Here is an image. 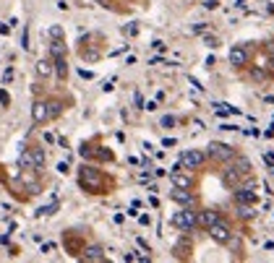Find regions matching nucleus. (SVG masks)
Masks as SVG:
<instances>
[{"instance_id": "f257e3e1", "label": "nucleus", "mask_w": 274, "mask_h": 263, "mask_svg": "<svg viewBox=\"0 0 274 263\" xmlns=\"http://www.w3.org/2000/svg\"><path fill=\"white\" fill-rule=\"evenodd\" d=\"M78 185L86 190V193H107L110 188V180L102 169L91 167V164H84L78 169Z\"/></svg>"}, {"instance_id": "f03ea898", "label": "nucleus", "mask_w": 274, "mask_h": 263, "mask_svg": "<svg viewBox=\"0 0 274 263\" xmlns=\"http://www.w3.org/2000/svg\"><path fill=\"white\" fill-rule=\"evenodd\" d=\"M44 151L42 149H24L21 157H18V164H21L24 169H32V172H42L44 167Z\"/></svg>"}, {"instance_id": "7ed1b4c3", "label": "nucleus", "mask_w": 274, "mask_h": 263, "mask_svg": "<svg viewBox=\"0 0 274 263\" xmlns=\"http://www.w3.org/2000/svg\"><path fill=\"white\" fill-rule=\"evenodd\" d=\"M172 227L175 230H180V232H191L194 227H198V222H196V211L191 206H186V208H180V211H175L172 214Z\"/></svg>"}, {"instance_id": "20e7f679", "label": "nucleus", "mask_w": 274, "mask_h": 263, "mask_svg": "<svg viewBox=\"0 0 274 263\" xmlns=\"http://www.w3.org/2000/svg\"><path fill=\"white\" fill-rule=\"evenodd\" d=\"M206 232H209V237H212L217 245H227V242L233 240V227L227 224V222L222 219V216H219V219H217L212 227H209Z\"/></svg>"}, {"instance_id": "39448f33", "label": "nucleus", "mask_w": 274, "mask_h": 263, "mask_svg": "<svg viewBox=\"0 0 274 263\" xmlns=\"http://www.w3.org/2000/svg\"><path fill=\"white\" fill-rule=\"evenodd\" d=\"M204 162H206V157H204V151H198V149H188V151L180 154L183 169H201V167H204Z\"/></svg>"}, {"instance_id": "423d86ee", "label": "nucleus", "mask_w": 274, "mask_h": 263, "mask_svg": "<svg viewBox=\"0 0 274 263\" xmlns=\"http://www.w3.org/2000/svg\"><path fill=\"white\" fill-rule=\"evenodd\" d=\"M50 120H52L50 117V102L47 99H37V102L32 104V123L34 125H44Z\"/></svg>"}, {"instance_id": "0eeeda50", "label": "nucleus", "mask_w": 274, "mask_h": 263, "mask_svg": "<svg viewBox=\"0 0 274 263\" xmlns=\"http://www.w3.org/2000/svg\"><path fill=\"white\" fill-rule=\"evenodd\" d=\"M209 157L217 159V162H230L235 159V149L233 146H227V143H209Z\"/></svg>"}, {"instance_id": "6e6552de", "label": "nucleus", "mask_w": 274, "mask_h": 263, "mask_svg": "<svg viewBox=\"0 0 274 263\" xmlns=\"http://www.w3.org/2000/svg\"><path fill=\"white\" fill-rule=\"evenodd\" d=\"M235 203L253 206L256 203V185L248 183V185H243V188H235Z\"/></svg>"}, {"instance_id": "1a4fd4ad", "label": "nucleus", "mask_w": 274, "mask_h": 263, "mask_svg": "<svg viewBox=\"0 0 274 263\" xmlns=\"http://www.w3.org/2000/svg\"><path fill=\"white\" fill-rule=\"evenodd\" d=\"M170 198H172L175 203H180V206H194V201H196L194 190H188V188H175V185H172V190H170Z\"/></svg>"}, {"instance_id": "9d476101", "label": "nucleus", "mask_w": 274, "mask_h": 263, "mask_svg": "<svg viewBox=\"0 0 274 263\" xmlns=\"http://www.w3.org/2000/svg\"><path fill=\"white\" fill-rule=\"evenodd\" d=\"M219 219V211L217 208H201V211L196 214V222H198V227H204V230H209L214 222Z\"/></svg>"}, {"instance_id": "9b49d317", "label": "nucleus", "mask_w": 274, "mask_h": 263, "mask_svg": "<svg viewBox=\"0 0 274 263\" xmlns=\"http://www.w3.org/2000/svg\"><path fill=\"white\" fill-rule=\"evenodd\" d=\"M230 63H233L235 68H245V66H248V50L240 47V44L233 47V50H230Z\"/></svg>"}, {"instance_id": "f8f14e48", "label": "nucleus", "mask_w": 274, "mask_h": 263, "mask_svg": "<svg viewBox=\"0 0 274 263\" xmlns=\"http://www.w3.org/2000/svg\"><path fill=\"white\" fill-rule=\"evenodd\" d=\"M52 73H58V81H66L68 78V60H66V55L52 58Z\"/></svg>"}, {"instance_id": "ddd939ff", "label": "nucleus", "mask_w": 274, "mask_h": 263, "mask_svg": "<svg viewBox=\"0 0 274 263\" xmlns=\"http://www.w3.org/2000/svg\"><path fill=\"white\" fill-rule=\"evenodd\" d=\"M170 180H172V185H175V188H194V177H191V175H183V169H175V172H172V175H170Z\"/></svg>"}, {"instance_id": "4468645a", "label": "nucleus", "mask_w": 274, "mask_h": 263, "mask_svg": "<svg viewBox=\"0 0 274 263\" xmlns=\"http://www.w3.org/2000/svg\"><path fill=\"white\" fill-rule=\"evenodd\" d=\"M84 261H105V253L99 245H86L84 248V256H81Z\"/></svg>"}, {"instance_id": "2eb2a0df", "label": "nucleus", "mask_w": 274, "mask_h": 263, "mask_svg": "<svg viewBox=\"0 0 274 263\" xmlns=\"http://www.w3.org/2000/svg\"><path fill=\"white\" fill-rule=\"evenodd\" d=\"M37 76H39V78L52 76V58H42V60H37Z\"/></svg>"}, {"instance_id": "dca6fc26", "label": "nucleus", "mask_w": 274, "mask_h": 263, "mask_svg": "<svg viewBox=\"0 0 274 263\" xmlns=\"http://www.w3.org/2000/svg\"><path fill=\"white\" fill-rule=\"evenodd\" d=\"M60 55H66V42H63V37L50 42V58H60Z\"/></svg>"}, {"instance_id": "f3484780", "label": "nucleus", "mask_w": 274, "mask_h": 263, "mask_svg": "<svg viewBox=\"0 0 274 263\" xmlns=\"http://www.w3.org/2000/svg\"><path fill=\"white\" fill-rule=\"evenodd\" d=\"M55 211H58V203H50V206H42L39 211H37V216H50Z\"/></svg>"}, {"instance_id": "a211bd4d", "label": "nucleus", "mask_w": 274, "mask_h": 263, "mask_svg": "<svg viewBox=\"0 0 274 263\" xmlns=\"http://www.w3.org/2000/svg\"><path fill=\"white\" fill-rule=\"evenodd\" d=\"M0 104H3V107H8V104H11V94H8L5 89H0Z\"/></svg>"}, {"instance_id": "6ab92c4d", "label": "nucleus", "mask_w": 274, "mask_h": 263, "mask_svg": "<svg viewBox=\"0 0 274 263\" xmlns=\"http://www.w3.org/2000/svg\"><path fill=\"white\" fill-rule=\"evenodd\" d=\"M204 44H206V47H212V50H217L219 47V39L217 37H204Z\"/></svg>"}, {"instance_id": "aec40b11", "label": "nucleus", "mask_w": 274, "mask_h": 263, "mask_svg": "<svg viewBox=\"0 0 274 263\" xmlns=\"http://www.w3.org/2000/svg\"><path fill=\"white\" fill-rule=\"evenodd\" d=\"M217 3H219V0H201V5H204V8H217Z\"/></svg>"}, {"instance_id": "412c9836", "label": "nucleus", "mask_w": 274, "mask_h": 263, "mask_svg": "<svg viewBox=\"0 0 274 263\" xmlns=\"http://www.w3.org/2000/svg\"><path fill=\"white\" fill-rule=\"evenodd\" d=\"M162 125H164V128H170V125H175V117H170V115H167V117H164V120H162Z\"/></svg>"}, {"instance_id": "4be33fe9", "label": "nucleus", "mask_w": 274, "mask_h": 263, "mask_svg": "<svg viewBox=\"0 0 274 263\" xmlns=\"http://www.w3.org/2000/svg\"><path fill=\"white\" fill-rule=\"evenodd\" d=\"M58 172H60V175H68V164H66V162H60V164H58Z\"/></svg>"}, {"instance_id": "5701e85b", "label": "nucleus", "mask_w": 274, "mask_h": 263, "mask_svg": "<svg viewBox=\"0 0 274 263\" xmlns=\"http://www.w3.org/2000/svg\"><path fill=\"white\" fill-rule=\"evenodd\" d=\"M11 78H13V68H8V70H5V73H3V81H5V84H8V81H11Z\"/></svg>"}, {"instance_id": "b1692460", "label": "nucleus", "mask_w": 274, "mask_h": 263, "mask_svg": "<svg viewBox=\"0 0 274 263\" xmlns=\"http://www.w3.org/2000/svg\"><path fill=\"white\" fill-rule=\"evenodd\" d=\"M152 47H154V50H164V42L157 39V42H152Z\"/></svg>"}, {"instance_id": "393cba45", "label": "nucleus", "mask_w": 274, "mask_h": 263, "mask_svg": "<svg viewBox=\"0 0 274 263\" xmlns=\"http://www.w3.org/2000/svg\"><path fill=\"white\" fill-rule=\"evenodd\" d=\"M144 110H149V112H154V110H157V102H146V107H144Z\"/></svg>"}, {"instance_id": "a878e982", "label": "nucleus", "mask_w": 274, "mask_h": 263, "mask_svg": "<svg viewBox=\"0 0 274 263\" xmlns=\"http://www.w3.org/2000/svg\"><path fill=\"white\" fill-rule=\"evenodd\" d=\"M136 32H139V26H136V24L133 26H125V34H136Z\"/></svg>"}]
</instances>
